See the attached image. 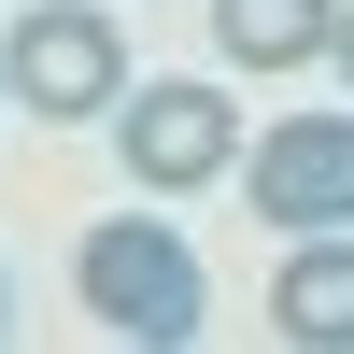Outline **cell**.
Returning a JSON list of instances; mask_svg holds the SVG:
<instances>
[{"mask_svg": "<svg viewBox=\"0 0 354 354\" xmlns=\"http://www.w3.org/2000/svg\"><path fill=\"white\" fill-rule=\"evenodd\" d=\"M71 298L100 312V340H142V354H185L198 326H213V270L185 255V227L156 213H113L71 241Z\"/></svg>", "mask_w": 354, "mask_h": 354, "instance_id": "1", "label": "cell"}, {"mask_svg": "<svg viewBox=\"0 0 354 354\" xmlns=\"http://www.w3.org/2000/svg\"><path fill=\"white\" fill-rule=\"evenodd\" d=\"M0 85H15L43 128H100V113L128 100V43H113L100 0H43V15H15V43H0Z\"/></svg>", "mask_w": 354, "mask_h": 354, "instance_id": "3", "label": "cell"}, {"mask_svg": "<svg viewBox=\"0 0 354 354\" xmlns=\"http://www.w3.org/2000/svg\"><path fill=\"white\" fill-rule=\"evenodd\" d=\"M113 156H128L142 198H198L241 170V100L227 85H185V71H128V100H113Z\"/></svg>", "mask_w": 354, "mask_h": 354, "instance_id": "2", "label": "cell"}, {"mask_svg": "<svg viewBox=\"0 0 354 354\" xmlns=\"http://www.w3.org/2000/svg\"><path fill=\"white\" fill-rule=\"evenodd\" d=\"M241 198H255V227H283V241L354 227V113H283V128H255Z\"/></svg>", "mask_w": 354, "mask_h": 354, "instance_id": "4", "label": "cell"}, {"mask_svg": "<svg viewBox=\"0 0 354 354\" xmlns=\"http://www.w3.org/2000/svg\"><path fill=\"white\" fill-rule=\"evenodd\" d=\"M270 326L312 340V354H354V227L283 241V270H270Z\"/></svg>", "mask_w": 354, "mask_h": 354, "instance_id": "5", "label": "cell"}, {"mask_svg": "<svg viewBox=\"0 0 354 354\" xmlns=\"http://www.w3.org/2000/svg\"><path fill=\"white\" fill-rule=\"evenodd\" d=\"M326 28H340V0H213V57H227L241 85L312 71V57H326Z\"/></svg>", "mask_w": 354, "mask_h": 354, "instance_id": "6", "label": "cell"}, {"mask_svg": "<svg viewBox=\"0 0 354 354\" xmlns=\"http://www.w3.org/2000/svg\"><path fill=\"white\" fill-rule=\"evenodd\" d=\"M326 57H340V71H354V0H340V28H326Z\"/></svg>", "mask_w": 354, "mask_h": 354, "instance_id": "7", "label": "cell"}, {"mask_svg": "<svg viewBox=\"0 0 354 354\" xmlns=\"http://www.w3.org/2000/svg\"><path fill=\"white\" fill-rule=\"evenodd\" d=\"M0 340H15V283H0Z\"/></svg>", "mask_w": 354, "mask_h": 354, "instance_id": "8", "label": "cell"}]
</instances>
